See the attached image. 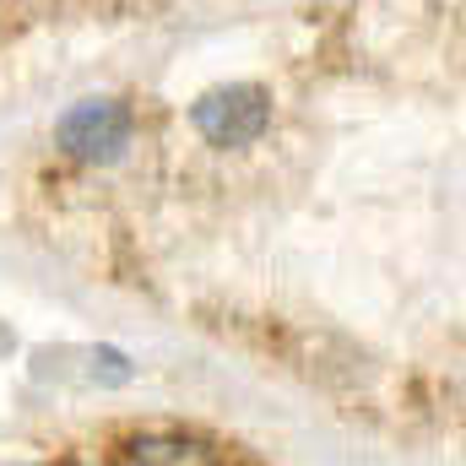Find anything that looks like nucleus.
<instances>
[{"mask_svg": "<svg viewBox=\"0 0 466 466\" xmlns=\"http://www.w3.org/2000/svg\"><path fill=\"white\" fill-rule=\"evenodd\" d=\"M196 130L212 141V147H249L260 130H266V119H271V98H266V87H255V82H228V87H212V93H201L196 98Z\"/></svg>", "mask_w": 466, "mask_h": 466, "instance_id": "1", "label": "nucleus"}, {"mask_svg": "<svg viewBox=\"0 0 466 466\" xmlns=\"http://www.w3.org/2000/svg\"><path fill=\"white\" fill-rule=\"evenodd\" d=\"M130 141V109L115 98H87L60 119V147L82 163H109Z\"/></svg>", "mask_w": 466, "mask_h": 466, "instance_id": "2", "label": "nucleus"}, {"mask_svg": "<svg viewBox=\"0 0 466 466\" xmlns=\"http://www.w3.org/2000/svg\"><path fill=\"white\" fill-rule=\"evenodd\" d=\"M38 374H55V380H82V385H125L130 380V363L115 348H66V358L55 348H44L38 358Z\"/></svg>", "mask_w": 466, "mask_h": 466, "instance_id": "3", "label": "nucleus"}, {"mask_svg": "<svg viewBox=\"0 0 466 466\" xmlns=\"http://www.w3.org/2000/svg\"><path fill=\"white\" fill-rule=\"evenodd\" d=\"M130 461L136 466H218V456L201 440H185V434H147V440L130 445Z\"/></svg>", "mask_w": 466, "mask_h": 466, "instance_id": "4", "label": "nucleus"}]
</instances>
